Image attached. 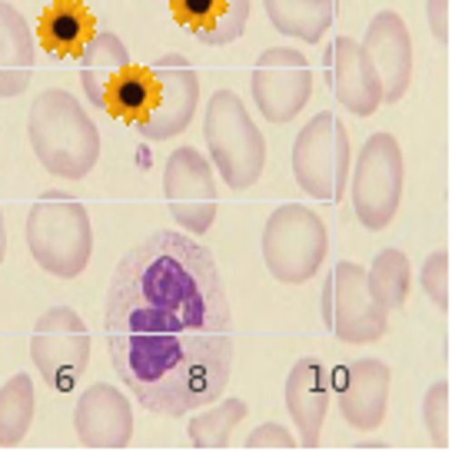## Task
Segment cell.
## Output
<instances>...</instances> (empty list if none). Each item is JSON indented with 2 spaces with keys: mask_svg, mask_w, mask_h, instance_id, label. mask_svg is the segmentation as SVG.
Returning <instances> with one entry per match:
<instances>
[{
  "mask_svg": "<svg viewBox=\"0 0 465 465\" xmlns=\"http://www.w3.org/2000/svg\"><path fill=\"white\" fill-rule=\"evenodd\" d=\"M104 332L120 382L156 416L180 419L223 396L232 320L213 252L160 230L116 262Z\"/></svg>",
  "mask_w": 465,
  "mask_h": 465,
  "instance_id": "obj_1",
  "label": "cell"
},
{
  "mask_svg": "<svg viewBox=\"0 0 465 465\" xmlns=\"http://www.w3.org/2000/svg\"><path fill=\"white\" fill-rule=\"evenodd\" d=\"M27 136L40 166L57 180H84L100 160V130L70 90H44L27 114Z\"/></svg>",
  "mask_w": 465,
  "mask_h": 465,
  "instance_id": "obj_2",
  "label": "cell"
},
{
  "mask_svg": "<svg viewBox=\"0 0 465 465\" xmlns=\"http://www.w3.org/2000/svg\"><path fill=\"white\" fill-rule=\"evenodd\" d=\"M24 240L40 270L57 280H77L94 256L87 206L64 190H44L24 223Z\"/></svg>",
  "mask_w": 465,
  "mask_h": 465,
  "instance_id": "obj_3",
  "label": "cell"
},
{
  "mask_svg": "<svg viewBox=\"0 0 465 465\" xmlns=\"http://www.w3.org/2000/svg\"><path fill=\"white\" fill-rule=\"evenodd\" d=\"M206 150L216 173L236 193L256 186L266 166V136L252 124L250 110L232 90H216L203 110Z\"/></svg>",
  "mask_w": 465,
  "mask_h": 465,
  "instance_id": "obj_4",
  "label": "cell"
},
{
  "mask_svg": "<svg viewBox=\"0 0 465 465\" xmlns=\"http://www.w3.org/2000/svg\"><path fill=\"white\" fill-rule=\"evenodd\" d=\"M352 146L349 130L332 110H322L302 126L292 143V176L302 193L316 203H340L346 196Z\"/></svg>",
  "mask_w": 465,
  "mask_h": 465,
  "instance_id": "obj_5",
  "label": "cell"
},
{
  "mask_svg": "<svg viewBox=\"0 0 465 465\" xmlns=\"http://www.w3.org/2000/svg\"><path fill=\"white\" fill-rule=\"evenodd\" d=\"M330 252V232L320 213L302 203H282L262 226V262L272 280L302 286L320 272Z\"/></svg>",
  "mask_w": 465,
  "mask_h": 465,
  "instance_id": "obj_6",
  "label": "cell"
},
{
  "mask_svg": "<svg viewBox=\"0 0 465 465\" xmlns=\"http://www.w3.org/2000/svg\"><path fill=\"white\" fill-rule=\"evenodd\" d=\"M349 193H352V210L356 220L366 230H386L399 213L402 203V183H406V163L399 140L386 130L366 136L359 146L356 166L349 170Z\"/></svg>",
  "mask_w": 465,
  "mask_h": 465,
  "instance_id": "obj_7",
  "label": "cell"
},
{
  "mask_svg": "<svg viewBox=\"0 0 465 465\" xmlns=\"http://www.w3.org/2000/svg\"><path fill=\"white\" fill-rule=\"evenodd\" d=\"M320 316L326 330L346 346L379 342L389 330V312L369 286L366 266L340 260L322 282Z\"/></svg>",
  "mask_w": 465,
  "mask_h": 465,
  "instance_id": "obj_8",
  "label": "cell"
},
{
  "mask_svg": "<svg viewBox=\"0 0 465 465\" xmlns=\"http://www.w3.org/2000/svg\"><path fill=\"white\" fill-rule=\"evenodd\" d=\"M30 359L54 392H70L90 366V330L70 306H50L30 332Z\"/></svg>",
  "mask_w": 465,
  "mask_h": 465,
  "instance_id": "obj_9",
  "label": "cell"
},
{
  "mask_svg": "<svg viewBox=\"0 0 465 465\" xmlns=\"http://www.w3.org/2000/svg\"><path fill=\"white\" fill-rule=\"evenodd\" d=\"M252 104L266 124H290L312 97V67L306 54L292 47H266L250 74Z\"/></svg>",
  "mask_w": 465,
  "mask_h": 465,
  "instance_id": "obj_10",
  "label": "cell"
},
{
  "mask_svg": "<svg viewBox=\"0 0 465 465\" xmlns=\"http://www.w3.org/2000/svg\"><path fill=\"white\" fill-rule=\"evenodd\" d=\"M163 200L176 226L190 236H203L216 223V180L213 163L196 146H180L163 166Z\"/></svg>",
  "mask_w": 465,
  "mask_h": 465,
  "instance_id": "obj_11",
  "label": "cell"
},
{
  "mask_svg": "<svg viewBox=\"0 0 465 465\" xmlns=\"http://www.w3.org/2000/svg\"><path fill=\"white\" fill-rule=\"evenodd\" d=\"M150 74L156 80V100L150 114L136 124V134L150 143H163L193 124L200 107V77L183 54H160L150 64Z\"/></svg>",
  "mask_w": 465,
  "mask_h": 465,
  "instance_id": "obj_12",
  "label": "cell"
},
{
  "mask_svg": "<svg viewBox=\"0 0 465 465\" xmlns=\"http://www.w3.org/2000/svg\"><path fill=\"white\" fill-rule=\"evenodd\" d=\"M330 386L346 426L359 429V432H376L382 426L389 406V386H392V372L382 359H352L336 372H330Z\"/></svg>",
  "mask_w": 465,
  "mask_h": 465,
  "instance_id": "obj_13",
  "label": "cell"
},
{
  "mask_svg": "<svg viewBox=\"0 0 465 465\" xmlns=\"http://www.w3.org/2000/svg\"><path fill=\"white\" fill-rule=\"evenodd\" d=\"M359 47L382 84V104H399L412 84V37H409L406 20L396 10H379L369 20Z\"/></svg>",
  "mask_w": 465,
  "mask_h": 465,
  "instance_id": "obj_14",
  "label": "cell"
},
{
  "mask_svg": "<svg viewBox=\"0 0 465 465\" xmlns=\"http://www.w3.org/2000/svg\"><path fill=\"white\" fill-rule=\"evenodd\" d=\"M74 432L87 449H126L134 439V406L110 382L84 389L74 406Z\"/></svg>",
  "mask_w": 465,
  "mask_h": 465,
  "instance_id": "obj_15",
  "label": "cell"
},
{
  "mask_svg": "<svg viewBox=\"0 0 465 465\" xmlns=\"http://www.w3.org/2000/svg\"><path fill=\"white\" fill-rule=\"evenodd\" d=\"M322 74L332 97L352 116H372L382 107V84L352 37H336L322 57Z\"/></svg>",
  "mask_w": 465,
  "mask_h": 465,
  "instance_id": "obj_16",
  "label": "cell"
},
{
  "mask_svg": "<svg viewBox=\"0 0 465 465\" xmlns=\"http://www.w3.org/2000/svg\"><path fill=\"white\" fill-rule=\"evenodd\" d=\"M286 412H290L292 426H296V442L302 449H316L322 439V426H326V412H330V369L322 366V359L316 356H300L286 372Z\"/></svg>",
  "mask_w": 465,
  "mask_h": 465,
  "instance_id": "obj_17",
  "label": "cell"
},
{
  "mask_svg": "<svg viewBox=\"0 0 465 465\" xmlns=\"http://www.w3.org/2000/svg\"><path fill=\"white\" fill-rule=\"evenodd\" d=\"M173 17L206 47H226L240 40L250 24L252 0H170Z\"/></svg>",
  "mask_w": 465,
  "mask_h": 465,
  "instance_id": "obj_18",
  "label": "cell"
},
{
  "mask_svg": "<svg viewBox=\"0 0 465 465\" xmlns=\"http://www.w3.org/2000/svg\"><path fill=\"white\" fill-rule=\"evenodd\" d=\"M37 64V44L27 17L10 0H0V97L14 100L27 94Z\"/></svg>",
  "mask_w": 465,
  "mask_h": 465,
  "instance_id": "obj_19",
  "label": "cell"
},
{
  "mask_svg": "<svg viewBox=\"0 0 465 465\" xmlns=\"http://www.w3.org/2000/svg\"><path fill=\"white\" fill-rule=\"evenodd\" d=\"M97 34V20L80 0H57L40 14L37 37L50 57H77Z\"/></svg>",
  "mask_w": 465,
  "mask_h": 465,
  "instance_id": "obj_20",
  "label": "cell"
},
{
  "mask_svg": "<svg viewBox=\"0 0 465 465\" xmlns=\"http://www.w3.org/2000/svg\"><path fill=\"white\" fill-rule=\"evenodd\" d=\"M130 67H134V57H130L124 40L116 37L114 30H97L94 40L80 54V87H84V97L90 100V107L104 110L107 90Z\"/></svg>",
  "mask_w": 465,
  "mask_h": 465,
  "instance_id": "obj_21",
  "label": "cell"
},
{
  "mask_svg": "<svg viewBox=\"0 0 465 465\" xmlns=\"http://www.w3.org/2000/svg\"><path fill=\"white\" fill-rule=\"evenodd\" d=\"M266 17L282 37L320 44L336 20V0H262Z\"/></svg>",
  "mask_w": 465,
  "mask_h": 465,
  "instance_id": "obj_22",
  "label": "cell"
},
{
  "mask_svg": "<svg viewBox=\"0 0 465 465\" xmlns=\"http://www.w3.org/2000/svg\"><path fill=\"white\" fill-rule=\"evenodd\" d=\"M34 409H37L34 379L27 372L10 376L0 386V446L14 449L27 439L30 426H34Z\"/></svg>",
  "mask_w": 465,
  "mask_h": 465,
  "instance_id": "obj_23",
  "label": "cell"
},
{
  "mask_svg": "<svg viewBox=\"0 0 465 465\" xmlns=\"http://www.w3.org/2000/svg\"><path fill=\"white\" fill-rule=\"evenodd\" d=\"M156 100V80L150 74V67H130L124 70L120 77L114 80V87L107 90V100H104V110L124 124L136 126L150 114Z\"/></svg>",
  "mask_w": 465,
  "mask_h": 465,
  "instance_id": "obj_24",
  "label": "cell"
},
{
  "mask_svg": "<svg viewBox=\"0 0 465 465\" xmlns=\"http://www.w3.org/2000/svg\"><path fill=\"white\" fill-rule=\"evenodd\" d=\"M366 276L376 300L386 306V312H396L406 306L409 290H412V266H409V256L399 246L379 250L376 260H372V270H366Z\"/></svg>",
  "mask_w": 465,
  "mask_h": 465,
  "instance_id": "obj_25",
  "label": "cell"
},
{
  "mask_svg": "<svg viewBox=\"0 0 465 465\" xmlns=\"http://www.w3.org/2000/svg\"><path fill=\"white\" fill-rule=\"evenodd\" d=\"M250 406H246V399H220V402H210L203 406L200 416L190 419V442L196 449H226L232 439V429L240 426L242 419H246Z\"/></svg>",
  "mask_w": 465,
  "mask_h": 465,
  "instance_id": "obj_26",
  "label": "cell"
},
{
  "mask_svg": "<svg viewBox=\"0 0 465 465\" xmlns=\"http://www.w3.org/2000/svg\"><path fill=\"white\" fill-rule=\"evenodd\" d=\"M422 426L429 429V439L436 449L449 446V382L436 379L422 396Z\"/></svg>",
  "mask_w": 465,
  "mask_h": 465,
  "instance_id": "obj_27",
  "label": "cell"
},
{
  "mask_svg": "<svg viewBox=\"0 0 465 465\" xmlns=\"http://www.w3.org/2000/svg\"><path fill=\"white\" fill-rule=\"evenodd\" d=\"M419 282H422V292H426L436 310H449V252L436 250L429 252L422 270H419Z\"/></svg>",
  "mask_w": 465,
  "mask_h": 465,
  "instance_id": "obj_28",
  "label": "cell"
},
{
  "mask_svg": "<svg viewBox=\"0 0 465 465\" xmlns=\"http://www.w3.org/2000/svg\"><path fill=\"white\" fill-rule=\"evenodd\" d=\"M292 446H296V439L280 422H262V426H256L246 436V449H292Z\"/></svg>",
  "mask_w": 465,
  "mask_h": 465,
  "instance_id": "obj_29",
  "label": "cell"
},
{
  "mask_svg": "<svg viewBox=\"0 0 465 465\" xmlns=\"http://www.w3.org/2000/svg\"><path fill=\"white\" fill-rule=\"evenodd\" d=\"M426 24L439 44H449V0H426Z\"/></svg>",
  "mask_w": 465,
  "mask_h": 465,
  "instance_id": "obj_30",
  "label": "cell"
},
{
  "mask_svg": "<svg viewBox=\"0 0 465 465\" xmlns=\"http://www.w3.org/2000/svg\"><path fill=\"white\" fill-rule=\"evenodd\" d=\"M7 256V223H4V210H0V262Z\"/></svg>",
  "mask_w": 465,
  "mask_h": 465,
  "instance_id": "obj_31",
  "label": "cell"
}]
</instances>
